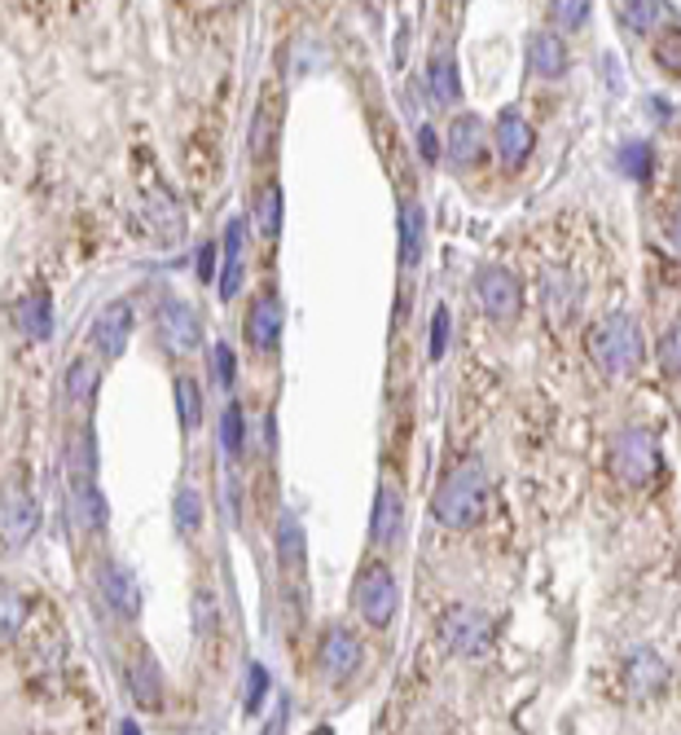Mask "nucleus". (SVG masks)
I'll return each mask as SVG.
<instances>
[{
    "instance_id": "obj_1",
    "label": "nucleus",
    "mask_w": 681,
    "mask_h": 735,
    "mask_svg": "<svg viewBox=\"0 0 681 735\" xmlns=\"http://www.w3.org/2000/svg\"><path fill=\"white\" fill-rule=\"evenodd\" d=\"M431 511L444 529H475L488 511V467H484V459L457 462L440 480V489L431 498Z\"/></svg>"
},
{
    "instance_id": "obj_2",
    "label": "nucleus",
    "mask_w": 681,
    "mask_h": 735,
    "mask_svg": "<svg viewBox=\"0 0 681 735\" xmlns=\"http://www.w3.org/2000/svg\"><path fill=\"white\" fill-rule=\"evenodd\" d=\"M590 353H594L598 370L611 374V379H624V374L642 366L647 344H642V326L633 322V313H606L602 322H594Z\"/></svg>"
},
{
    "instance_id": "obj_3",
    "label": "nucleus",
    "mask_w": 681,
    "mask_h": 735,
    "mask_svg": "<svg viewBox=\"0 0 681 735\" xmlns=\"http://www.w3.org/2000/svg\"><path fill=\"white\" fill-rule=\"evenodd\" d=\"M606 462H611V476L620 484L642 489V484H651V476L660 467V441L647 428H629V432H620L611 441V459Z\"/></svg>"
},
{
    "instance_id": "obj_4",
    "label": "nucleus",
    "mask_w": 681,
    "mask_h": 735,
    "mask_svg": "<svg viewBox=\"0 0 681 735\" xmlns=\"http://www.w3.org/2000/svg\"><path fill=\"white\" fill-rule=\"evenodd\" d=\"M396 608H401V586H396L392 568H383V564L365 568L361 581H356V612H361L374 630H383V626H392Z\"/></svg>"
},
{
    "instance_id": "obj_5",
    "label": "nucleus",
    "mask_w": 681,
    "mask_h": 735,
    "mask_svg": "<svg viewBox=\"0 0 681 735\" xmlns=\"http://www.w3.org/2000/svg\"><path fill=\"white\" fill-rule=\"evenodd\" d=\"M435 639L448 647L453 656H480L488 647V617L475 612V608H448L440 621H435Z\"/></svg>"
},
{
    "instance_id": "obj_6",
    "label": "nucleus",
    "mask_w": 681,
    "mask_h": 735,
    "mask_svg": "<svg viewBox=\"0 0 681 735\" xmlns=\"http://www.w3.org/2000/svg\"><path fill=\"white\" fill-rule=\"evenodd\" d=\"M155 326H159V344L168 353H176V357H185V353H194L203 344V317L185 300H164Z\"/></svg>"
},
{
    "instance_id": "obj_7",
    "label": "nucleus",
    "mask_w": 681,
    "mask_h": 735,
    "mask_svg": "<svg viewBox=\"0 0 681 735\" xmlns=\"http://www.w3.org/2000/svg\"><path fill=\"white\" fill-rule=\"evenodd\" d=\"M475 300H480V308H484L493 322H511L514 313L523 308V286H519V277H514L511 270L488 265V270L475 274Z\"/></svg>"
},
{
    "instance_id": "obj_8",
    "label": "nucleus",
    "mask_w": 681,
    "mask_h": 735,
    "mask_svg": "<svg viewBox=\"0 0 681 735\" xmlns=\"http://www.w3.org/2000/svg\"><path fill=\"white\" fill-rule=\"evenodd\" d=\"M40 525V502L31 498V489L22 484H4L0 489V533L9 547H22Z\"/></svg>"
},
{
    "instance_id": "obj_9",
    "label": "nucleus",
    "mask_w": 681,
    "mask_h": 735,
    "mask_svg": "<svg viewBox=\"0 0 681 735\" xmlns=\"http://www.w3.org/2000/svg\"><path fill=\"white\" fill-rule=\"evenodd\" d=\"M128 340H132V300H110L92 322V349L115 362L124 357Z\"/></svg>"
},
{
    "instance_id": "obj_10",
    "label": "nucleus",
    "mask_w": 681,
    "mask_h": 735,
    "mask_svg": "<svg viewBox=\"0 0 681 735\" xmlns=\"http://www.w3.org/2000/svg\"><path fill=\"white\" fill-rule=\"evenodd\" d=\"M444 146H448V159H453L457 168L484 164V155H488V128H484V119H480V115H457V119H448Z\"/></svg>"
},
{
    "instance_id": "obj_11",
    "label": "nucleus",
    "mask_w": 681,
    "mask_h": 735,
    "mask_svg": "<svg viewBox=\"0 0 681 735\" xmlns=\"http://www.w3.org/2000/svg\"><path fill=\"white\" fill-rule=\"evenodd\" d=\"M361 656H365V651H361V639H356L347 626H330L322 647H317V665H322V674H326L330 683L352 678L356 665H361Z\"/></svg>"
},
{
    "instance_id": "obj_12",
    "label": "nucleus",
    "mask_w": 681,
    "mask_h": 735,
    "mask_svg": "<svg viewBox=\"0 0 681 735\" xmlns=\"http://www.w3.org/2000/svg\"><path fill=\"white\" fill-rule=\"evenodd\" d=\"M97 590H101V599H106L119 617H137V612H141V586H137V577H132L119 559H101V568H97Z\"/></svg>"
},
{
    "instance_id": "obj_13",
    "label": "nucleus",
    "mask_w": 681,
    "mask_h": 735,
    "mask_svg": "<svg viewBox=\"0 0 681 735\" xmlns=\"http://www.w3.org/2000/svg\"><path fill=\"white\" fill-rule=\"evenodd\" d=\"M405 529V498L396 484H378L374 493V511H369V542L374 547H396Z\"/></svg>"
},
{
    "instance_id": "obj_14",
    "label": "nucleus",
    "mask_w": 681,
    "mask_h": 735,
    "mask_svg": "<svg viewBox=\"0 0 681 735\" xmlns=\"http://www.w3.org/2000/svg\"><path fill=\"white\" fill-rule=\"evenodd\" d=\"M282 340V300L273 291H264L251 300V313H247V344L256 353H273Z\"/></svg>"
},
{
    "instance_id": "obj_15",
    "label": "nucleus",
    "mask_w": 681,
    "mask_h": 735,
    "mask_svg": "<svg viewBox=\"0 0 681 735\" xmlns=\"http://www.w3.org/2000/svg\"><path fill=\"white\" fill-rule=\"evenodd\" d=\"M493 141H497V155H502V164H506V168H519V164L532 155V146H536V137H532V124H527L519 110H502Z\"/></svg>"
},
{
    "instance_id": "obj_16",
    "label": "nucleus",
    "mask_w": 681,
    "mask_h": 735,
    "mask_svg": "<svg viewBox=\"0 0 681 735\" xmlns=\"http://www.w3.org/2000/svg\"><path fill=\"white\" fill-rule=\"evenodd\" d=\"M527 67L541 80H559L568 71V45L559 31H532L527 36Z\"/></svg>"
},
{
    "instance_id": "obj_17",
    "label": "nucleus",
    "mask_w": 681,
    "mask_h": 735,
    "mask_svg": "<svg viewBox=\"0 0 681 735\" xmlns=\"http://www.w3.org/2000/svg\"><path fill=\"white\" fill-rule=\"evenodd\" d=\"M128 687H132V700L150 714L164 709V700H168V687H164V674H159L155 656H137V665L128 669Z\"/></svg>"
},
{
    "instance_id": "obj_18",
    "label": "nucleus",
    "mask_w": 681,
    "mask_h": 735,
    "mask_svg": "<svg viewBox=\"0 0 681 735\" xmlns=\"http://www.w3.org/2000/svg\"><path fill=\"white\" fill-rule=\"evenodd\" d=\"M423 243H426V220L418 198H405L401 203V265L405 270H418L423 265Z\"/></svg>"
},
{
    "instance_id": "obj_19",
    "label": "nucleus",
    "mask_w": 681,
    "mask_h": 735,
    "mask_svg": "<svg viewBox=\"0 0 681 735\" xmlns=\"http://www.w3.org/2000/svg\"><path fill=\"white\" fill-rule=\"evenodd\" d=\"M146 212H150V220H155V229L159 234H168V238H180L185 234V216H180V203H176V194L164 189V185H146Z\"/></svg>"
},
{
    "instance_id": "obj_20",
    "label": "nucleus",
    "mask_w": 681,
    "mask_h": 735,
    "mask_svg": "<svg viewBox=\"0 0 681 735\" xmlns=\"http://www.w3.org/2000/svg\"><path fill=\"white\" fill-rule=\"evenodd\" d=\"M624 683H629V692H633L638 700H647V696L660 692V683H664V660H660L655 651H638V656L629 660V669H624Z\"/></svg>"
},
{
    "instance_id": "obj_21",
    "label": "nucleus",
    "mask_w": 681,
    "mask_h": 735,
    "mask_svg": "<svg viewBox=\"0 0 681 735\" xmlns=\"http://www.w3.org/2000/svg\"><path fill=\"white\" fill-rule=\"evenodd\" d=\"M304 559H308V542H304L299 520L282 516V525H277V564H282V572H299Z\"/></svg>"
},
{
    "instance_id": "obj_22",
    "label": "nucleus",
    "mask_w": 681,
    "mask_h": 735,
    "mask_svg": "<svg viewBox=\"0 0 681 735\" xmlns=\"http://www.w3.org/2000/svg\"><path fill=\"white\" fill-rule=\"evenodd\" d=\"M49 326H53V304H49L45 291H31V295L18 304V331H22L27 340H45Z\"/></svg>"
},
{
    "instance_id": "obj_23",
    "label": "nucleus",
    "mask_w": 681,
    "mask_h": 735,
    "mask_svg": "<svg viewBox=\"0 0 681 735\" xmlns=\"http://www.w3.org/2000/svg\"><path fill=\"white\" fill-rule=\"evenodd\" d=\"M426 85H431V97L440 101V106H448V101H457L462 97V80H457V62L448 58V53H440L431 67H426Z\"/></svg>"
},
{
    "instance_id": "obj_24",
    "label": "nucleus",
    "mask_w": 681,
    "mask_h": 735,
    "mask_svg": "<svg viewBox=\"0 0 681 735\" xmlns=\"http://www.w3.org/2000/svg\"><path fill=\"white\" fill-rule=\"evenodd\" d=\"M62 392H67V401L71 405H85L92 401V392H97V362H88V357H76L67 374H62Z\"/></svg>"
},
{
    "instance_id": "obj_25",
    "label": "nucleus",
    "mask_w": 681,
    "mask_h": 735,
    "mask_svg": "<svg viewBox=\"0 0 681 735\" xmlns=\"http://www.w3.org/2000/svg\"><path fill=\"white\" fill-rule=\"evenodd\" d=\"M615 18H620L624 31L647 36V31H660V22L669 18V9L664 4H615Z\"/></svg>"
},
{
    "instance_id": "obj_26",
    "label": "nucleus",
    "mask_w": 681,
    "mask_h": 735,
    "mask_svg": "<svg viewBox=\"0 0 681 735\" xmlns=\"http://www.w3.org/2000/svg\"><path fill=\"white\" fill-rule=\"evenodd\" d=\"M203 383L198 379H189V374H180L176 379V414H180V428L189 432V428H198L203 423Z\"/></svg>"
},
{
    "instance_id": "obj_27",
    "label": "nucleus",
    "mask_w": 681,
    "mask_h": 735,
    "mask_svg": "<svg viewBox=\"0 0 681 735\" xmlns=\"http://www.w3.org/2000/svg\"><path fill=\"white\" fill-rule=\"evenodd\" d=\"M171 516H176V529H180L185 538H194V533L203 529V498H198V489L180 484L176 498H171Z\"/></svg>"
},
{
    "instance_id": "obj_28",
    "label": "nucleus",
    "mask_w": 681,
    "mask_h": 735,
    "mask_svg": "<svg viewBox=\"0 0 681 735\" xmlns=\"http://www.w3.org/2000/svg\"><path fill=\"white\" fill-rule=\"evenodd\" d=\"M220 445H225L229 459H243V450H247V414H243L238 401L225 405V419H220Z\"/></svg>"
},
{
    "instance_id": "obj_29",
    "label": "nucleus",
    "mask_w": 681,
    "mask_h": 735,
    "mask_svg": "<svg viewBox=\"0 0 681 735\" xmlns=\"http://www.w3.org/2000/svg\"><path fill=\"white\" fill-rule=\"evenodd\" d=\"M22 621H27V599H22L13 586L0 581V644L13 639V635L22 630Z\"/></svg>"
},
{
    "instance_id": "obj_30",
    "label": "nucleus",
    "mask_w": 681,
    "mask_h": 735,
    "mask_svg": "<svg viewBox=\"0 0 681 735\" xmlns=\"http://www.w3.org/2000/svg\"><path fill=\"white\" fill-rule=\"evenodd\" d=\"M256 220H259V229H264L268 238H277V229H282V189H277V182H268L264 189H259Z\"/></svg>"
},
{
    "instance_id": "obj_31",
    "label": "nucleus",
    "mask_w": 681,
    "mask_h": 735,
    "mask_svg": "<svg viewBox=\"0 0 681 735\" xmlns=\"http://www.w3.org/2000/svg\"><path fill=\"white\" fill-rule=\"evenodd\" d=\"M655 67H664L673 80H681V27H664L655 40Z\"/></svg>"
},
{
    "instance_id": "obj_32",
    "label": "nucleus",
    "mask_w": 681,
    "mask_h": 735,
    "mask_svg": "<svg viewBox=\"0 0 681 735\" xmlns=\"http://www.w3.org/2000/svg\"><path fill=\"white\" fill-rule=\"evenodd\" d=\"M590 18H594V9H590V4H572V0L550 4V22H554L559 31H581Z\"/></svg>"
},
{
    "instance_id": "obj_33",
    "label": "nucleus",
    "mask_w": 681,
    "mask_h": 735,
    "mask_svg": "<svg viewBox=\"0 0 681 735\" xmlns=\"http://www.w3.org/2000/svg\"><path fill=\"white\" fill-rule=\"evenodd\" d=\"M620 168H624V177L642 182V177L651 173V146H647V141H624V150H620Z\"/></svg>"
},
{
    "instance_id": "obj_34",
    "label": "nucleus",
    "mask_w": 681,
    "mask_h": 735,
    "mask_svg": "<svg viewBox=\"0 0 681 735\" xmlns=\"http://www.w3.org/2000/svg\"><path fill=\"white\" fill-rule=\"evenodd\" d=\"M660 370L664 374H681V317L660 335Z\"/></svg>"
},
{
    "instance_id": "obj_35",
    "label": "nucleus",
    "mask_w": 681,
    "mask_h": 735,
    "mask_svg": "<svg viewBox=\"0 0 681 735\" xmlns=\"http://www.w3.org/2000/svg\"><path fill=\"white\" fill-rule=\"evenodd\" d=\"M211 366H216V383H220L225 392L238 383V357H234L229 344H216V349H211Z\"/></svg>"
},
{
    "instance_id": "obj_36",
    "label": "nucleus",
    "mask_w": 681,
    "mask_h": 735,
    "mask_svg": "<svg viewBox=\"0 0 681 735\" xmlns=\"http://www.w3.org/2000/svg\"><path fill=\"white\" fill-rule=\"evenodd\" d=\"M268 101H273V97H264V106L256 110V128H251V155H256V159L268 155V141H273V137H268V119L277 124V115H273L277 106H268Z\"/></svg>"
},
{
    "instance_id": "obj_37",
    "label": "nucleus",
    "mask_w": 681,
    "mask_h": 735,
    "mask_svg": "<svg viewBox=\"0 0 681 735\" xmlns=\"http://www.w3.org/2000/svg\"><path fill=\"white\" fill-rule=\"evenodd\" d=\"M220 243H225V261H243V247H247V220L234 216V220L225 225V238H220Z\"/></svg>"
},
{
    "instance_id": "obj_38",
    "label": "nucleus",
    "mask_w": 681,
    "mask_h": 735,
    "mask_svg": "<svg viewBox=\"0 0 681 735\" xmlns=\"http://www.w3.org/2000/svg\"><path fill=\"white\" fill-rule=\"evenodd\" d=\"M444 349H448V308L440 304V308H435V317H431V357L440 362V357H444Z\"/></svg>"
},
{
    "instance_id": "obj_39",
    "label": "nucleus",
    "mask_w": 681,
    "mask_h": 735,
    "mask_svg": "<svg viewBox=\"0 0 681 735\" xmlns=\"http://www.w3.org/2000/svg\"><path fill=\"white\" fill-rule=\"evenodd\" d=\"M243 286V261H225V274H220V300H234Z\"/></svg>"
},
{
    "instance_id": "obj_40",
    "label": "nucleus",
    "mask_w": 681,
    "mask_h": 735,
    "mask_svg": "<svg viewBox=\"0 0 681 735\" xmlns=\"http://www.w3.org/2000/svg\"><path fill=\"white\" fill-rule=\"evenodd\" d=\"M264 692H268V678H264V669H259V665H251V674H247V709H259Z\"/></svg>"
},
{
    "instance_id": "obj_41",
    "label": "nucleus",
    "mask_w": 681,
    "mask_h": 735,
    "mask_svg": "<svg viewBox=\"0 0 681 735\" xmlns=\"http://www.w3.org/2000/svg\"><path fill=\"white\" fill-rule=\"evenodd\" d=\"M216 256H220L216 243H203V252H198V277H203V282L216 277Z\"/></svg>"
},
{
    "instance_id": "obj_42",
    "label": "nucleus",
    "mask_w": 681,
    "mask_h": 735,
    "mask_svg": "<svg viewBox=\"0 0 681 735\" xmlns=\"http://www.w3.org/2000/svg\"><path fill=\"white\" fill-rule=\"evenodd\" d=\"M418 150H423L426 164H435V155H440V141H435V133H431V128H423V133H418Z\"/></svg>"
},
{
    "instance_id": "obj_43",
    "label": "nucleus",
    "mask_w": 681,
    "mask_h": 735,
    "mask_svg": "<svg viewBox=\"0 0 681 735\" xmlns=\"http://www.w3.org/2000/svg\"><path fill=\"white\" fill-rule=\"evenodd\" d=\"M669 247H673V252L681 256V207L673 212V216H669Z\"/></svg>"
},
{
    "instance_id": "obj_44",
    "label": "nucleus",
    "mask_w": 681,
    "mask_h": 735,
    "mask_svg": "<svg viewBox=\"0 0 681 735\" xmlns=\"http://www.w3.org/2000/svg\"><path fill=\"white\" fill-rule=\"evenodd\" d=\"M119 735H141V727H137V723H124V727H119Z\"/></svg>"
}]
</instances>
